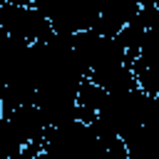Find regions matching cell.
I'll list each match as a JSON object with an SVG mask.
<instances>
[{
  "label": "cell",
  "mask_w": 159,
  "mask_h": 159,
  "mask_svg": "<svg viewBox=\"0 0 159 159\" xmlns=\"http://www.w3.org/2000/svg\"><path fill=\"white\" fill-rule=\"evenodd\" d=\"M0 119H5V122L10 124V129H12L15 137L22 142V147L30 144V142H45L47 129H50L47 122H45V117L40 114V109H37L35 104L20 107V109H15V112H10V114H2Z\"/></svg>",
  "instance_id": "1"
},
{
  "label": "cell",
  "mask_w": 159,
  "mask_h": 159,
  "mask_svg": "<svg viewBox=\"0 0 159 159\" xmlns=\"http://www.w3.org/2000/svg\"><path fill=\"white\" fill-rule=\"evenodd\" d=\"M107 92L102 87H97L94 82L89 80H82L80 89H77V107H84V109H92V112H99L107 102Z\"/></svg>",
  "instance_id": "2"
},
{
  "label": "cell",
  "mask_w": 159,
  "mask_h": 159,
  "mask_svg": "<svg viewBox=\"0 0 159 159\" xmlns=\"http://www.w3.org/2000/svg\"><path fill=\"white\" fill-rule=\"evenodd\" d=\"M154 5H157V12H159V2H154Z\"/></svg>",
  "instance_id": "3"
},
{
  "label": "cell",
  "mask_w": 159,
  "mask_h": 159,
  "mask_svg": "<svg viewBox=\"0 0 159 159\" xmlns=\"http://www.w3.org/2000/svg\"><path fill=\"white\" fill-rule=\"evenodd\" d=\"M0 87H2V84H0Z\"/></svg>",
  "instance_id": "4"
}]
</instances>
